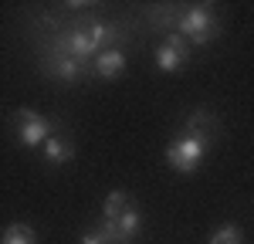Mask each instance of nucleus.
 <instances>
[{
    "instance_id": "obj_13",
    "label": "nucleus",
    "mask_w": 254,
    "mask_h": 244,
    "mask_svg": "<svg viewBox=\"0 0 254 244\" xmlns=\"http://www.w3.org/2000/svg\"><path fill=\"white\" fill-rule=\"evenodd\" d=\"M85 34H88V38H92L98 48H102L105 41L112 38V27H109V24H98V20H95V24H88V31H85Z\"/></svg>"
},
{
    "instance_id": "obj_1",
    "label": "nucleus",
    "mask_w": 254,
    "mask_h": 244,
    "mask_svg": "<svg viewBox=\"0 0 254 244\" xmlns=\"http://www.w3.org/2000/svg\"><path fill=\"white\" fill-rule=\"evenodd\" d=\"M203 156H207V129H203V119L196 116L190 122V129L166 146V163L173 166L176 173H193L196 166L203 163Z\"/></svg>"
},
{
    "instance_id": "obj_11",
    "label": "nucleus",
    "mask_w": 254,
    "mask_h": 244,
    "mask_svg": "<svg viewBox=\"0 0 254 244\" xmlns=\"http://www.w3.org/2000/svg\"><path fill=\"white\" fill-rule=\"evenodd\" d=\"M0 244H34V231H31L27 224H10V227L3 231Z\"/></svg>"
},
{
    "instance_id": "obj_12",
    "label": "nucleus",
    "mask_w": 254,
    "mask_h": 244,
    "mask_svg": "<svg viewBox=\"0 0 254 244\" xmlns=\"http://www.w3.org/2000/svg\"><path fill=\"white\" fill-rule=\"evenodd\" d=\"M210 244H244V241H241V231H237L234 224H224L214 238H210Z\"/></svg>"
},
{
    "instance_id": "obj_9",
    "label": "nucleus",
    "mask_w": 254,
    "mask_h": 244,
    "mask_svg": "<svg viewBox=\"0 0 254 244\" xmlns=\"http://www.w3.org/2000/svg\"><path fill=\"white\" fill-rule=\"evenodd\" d=\"M51 75H58L61 81H78V75H81V61H75V58H58L55 61V68H51Z\"/></svg>"
},
{
    "instance_id": "obj_7",
    "label": "nucleus",
    "mask_w": 254,
    "mask_h": 244,
    "mask_svg": "<svg viewBox=\"0 0 254 244\" xmlns=\"http://www.w3.org/2000/svg\"><path fill=\"white\" fill-rule=\"evenodd\" d=\"M139 224H142V221H139V210L129 203V207L119 214V221H116V231H119V238H122V244H129L139 234Z\"/></svg>"
},
{
    "instance_id": "obj_14",
    "label": "nucleus",
    "mask_w": 254,
    "mask_h": 244,
    "mask_svg": "<svg viewBox=\"0 0 254 244\" xmlns=\"http://www.w3.org/2000/svg\"><path fill=\"white\" fill-rule=\"evenodd\" d=\"M81 244H109V241H105V238H102L98 231H88V234L81 238Z\"/></svg>"
},
{
    "instance_id": "obj_6",
    "label": "nucleus",
    "mask_w": 254,
    "mask_h": 244,
    "mask_svg": "<svg viewBox=\"0 0 254 244\" xmlns=\"http://www.w3.org/2000/svg\"><path fill=\"white\" fill-rule=\"evenodd\" d=\"M126 68V55L119 48H102L95 58V75L98 78H119Z\"/></svg>"
},
{
    "instance_id": "obj_2",
    "label": "nucleus",
    "mask_w": 254,
    "mask_h": 244,
    "mask_svg": "<svg viewBox=\"0 0 254 244\" xmlns=\"http://www.w3.org/2000/svg\"><path fill=\"white\" fill-rule=\"evenodd\" d=\"M176 27H180V38H190L196 44H210V38L217 31V14L210 7H190L176 20Z\"/></svg>"
},
{
    "instance_id": "obj_3",
    "label": "nucleus",
    "mask_w": 254,
    "mask_h": 244,
    "mask_svg": "<svg viewBox=\"0 0 254 244\" xmlns=\"http://www.w3.org/2000/svg\"><path fill=\"white\" fill-rule=\"evenodd\" d=\"M14 122H17V139L24 146H44L55 136V122L48 116H41V112H34V109H20L14 116Z\"/></svg>"
},
{
    "instance_id": "obj_8",
    "label": "nucleus",
    "mask_w": 254,
    "mask_h": 244,
    "mask_svg": "<svg viewBox=\"0 0 254 244\" xmlns=\"http://www.w3.org/2000/svg\"><path fill=\"white\" fill-rule=\"evenodd\" d=\"M71 156H75L71 142H64L61 136H51V139L44 142V160H48V163H55V166H58V163H68Z\"/></svg>"
},
{
    "instance_id": "obj_10",
    "label": "nucleus",
    "mask_w": 254,
    "mask_h": 244,
    "mask_svg": "<svg viewBox=\"0 0 254 244\" xmlns=\"http://www.w3.org/2000/svg\"><path fill=\"white\" fill-rule=\"evenodd\" d=\"M129 207V197L122 193V190H112L109 197H105V203H102V210H105V221H119V214Z\"/></svg>"
},
{
    "instance_id": "obj_4",
    "label": "nucleus",
    "mask_w": 254,
    "mask_h": 244,
    "mask_svg": "<svg viewBox=\"0 0 254 244\" xmlns=\"http://www.w3.org/2000/svg\"><path fill=\"white\" fill-rule=\"evenodd\" d=\"M187 58H190V48H187V41L180 38V34L166 38L156 48V68H159V71H166V75H170V71H180Z\"/></svg>"
},
{
    "instance_id": "obj_5",
    "label": "nucleus",
    "mask_w": 254,
    "mask_h": 244,
    "mask_svg": "<svg viewBox=\"0 0 254 244\" xmlns=\"http://www.w3.org/2000/svg\"><path fill=\"white\" fill-rule=\"evenodd\" d=\"M64 51H68V58H75V61L85 64L88 58H98V51H102V48H98L85 31H75V34H68V38H64Z\"/></svg>"
}]
</instances>
